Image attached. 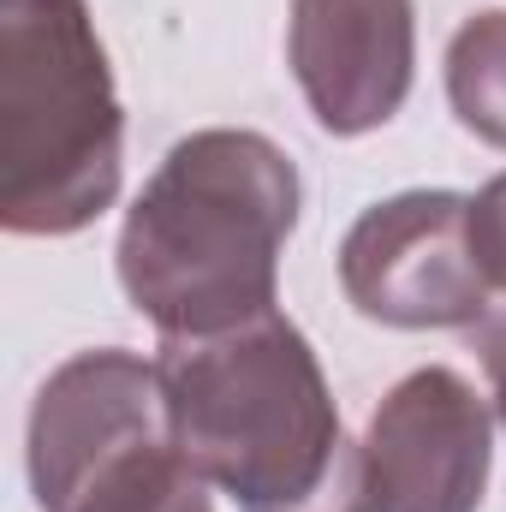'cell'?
I'll return each mask as SVG.
<instances>
[{
	"instance_id": "cell-1",
	"label": "cell",
	"mask_w": 506,
	"mask_h": 512,
	"mask_svg": "<svg viewBox=\"0 0 506 512\" xmlns=\"http://www.w3.org/2000/svg\"><path fill=\"white\" fill-rule=\"evenodd\" d=\"M298 227V167L262 131L209 126L167 149L120 227V286L161 340L227 334L274 310Z\"/></svg>"
},
{
	"instance_id": "cell-2",
	"label": "cell",
	"mask_w": 506,
	"mask_h": 512,
	"mask_svg": "<svg viewBox=\"0 0 506 512\" xmlns=\"http://www.w3.org/2000/svg\"><path fill=\"white\" fill-rule=\"evenodd\" d=\"M161 399L179 459L245 512L304 501L340 459V405L310 340L280 316L161 340Z\"/></svg>"
},
{
	"instance_id": "cell-3",
	"label": "cell",
	"mask_w": 506,
	"mask_h": 512,
	"mask_svg": "<svg viewBox=\"0 0 506 512\" xmlns=\"http://www.w3.org/2000/svg\"><path fill=\"white\" fill-rule=\"evenodd\" d=\"M126 114L90 0H0V221L18 239L84 233L114 209Z\"/></svg>"
},
{
	"instance_id": "cell-4",
	"label": "cell",
	"mask_w": 506,
	"mask_h": 512,
	"mask_svg": "<svg viewBox=\"0 0 506 512\" xmlns=\"http://www.w3.org/2000/svg\"><path fill=\"white\" fill-rule=\"evenodd\" d=\"M179 465L161 370L126 346L66 358L30 405V489L42 512H108Z\"/></svg>"
},
{
	"instance_id": "cell-5",
	"label": "cell",
	"mask_w": 506,
	"mask_h": 512,
	"mask_svg": "<svg viewBox=\"0 0 506 512\" xmlns=\"http://www.w3.org/2000/svg\"><path fill=\"white\" fill-rule=\"evenodd\" d=\"M340 286L381 328H477L495 286L471 251V197L399 191L364 209L340 245Z\"/></svg>"
},
{
	"instance_id": "cell-6",
	"label": "cell",
	"mask_w": 506,
	"mask_h": 512,
	"mask_svg": "<svg viewBox=\"0 0 506 512\" xmlns=\"http://www.w3.org/2000/svg\"><path fill=\"white\" fill-rule=\"evenodd\" d=\"M489 399L447 364L411 370L364 429L376 512H477L489 495Z\"/></svg>"
},
{
	"instance_id": "cell-7",
	"label": "cell",
	"mask_w": 506,
	"mask_h": 512,
	"mask_svg": "<svg viewBox=\"0 0 506 512\" xmlns=\"http://www.w3.org/2000/svg\"><path fill=\"white\" fill-rule=\"evenodd\" d=\"M286 60L316 126L364 137L411 96L417 12L411 0H292Z\"/></svg>"
},
{
	"instance_id": "cell-8",
	"label": "cell",
	"mask_w": 506,
	"mask_h": 512,
	"mask_svg": "<svg viewBox=\"0 0 506 512\" xmlns=\"http://www.w3.org/2000/svg\"><path fill=\"white\" fill-rule=\"evenodd\" d=\"M447 102L459 126L506 149V12H477L447 42Z\"/></svg>"
},
{
	"instance_id": "cell-9",
	"label": "cell",
	"mask_w": 506,
	"mask_h": 512,
	"mask_svg": "<svg viewBox=\"0 0 506 512\" xmlns=\"http://www.w3.org/2000/svg\"><path fill=\"white\" fill-rule=\"evenodd\" d=\"M268 512H376V495H370V465H364V441L340 447L334 471L292 507H268Z\"/></svg>"
},
{
	"instance_id": "cell-10",
	"label": "cell",
	"mask_w": 506,
	"mask_h": 512,
	"mask_svg": "<svg viewBox=\"0 0 506 512\" xmlns=\"http://www.w3.org/2000/svg\"><path fill=\"white\" fill-rule=\"evenodd\" d=\"M471 251L483 262L489 286L506 292V173L489 179V185L471 197Z\"/></svg>"
},
{
	"instance_id": "cell-11",
	"label": "cell",
	"mask_w": 506,
	"mask_h": 512,
	"mask_svg": "<svg viewBox=\"0 0 506 512\" xmlns=\"http://www.w3.org/2000/svg\"><path fill=\"white\" fill-rule=\"evenodd\" d=\"M483 364H489V387H495V411L506 423V322L483 334Z\"/></svg>"
},
{
	"instance_id": "cell-12",
	"label": "cell",
	"mask_w": 506,
	"mask_h": 512,
	"mask_svg": "<svg viewBox=\"0 0 506 512\" xmlns=\"http://www.w3.org/2000/svg\"><path fill=\"white\" fill-rule=\"evenodd\" d=\"M155 512H215V501H209V483L197 477L191 489H179V495H173L167 507H155Z\"/></svg>"
}]
</instances>
